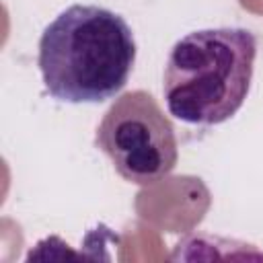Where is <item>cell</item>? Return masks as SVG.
<instances>
[{"mask_svg":"<svg viewBox=\"0 0 263 263\" xmlns=\"http://www.w3.org/2000/svg\"><path fill=\"white\" fill-rule=\"evenodd\" d=\"M136 39L127 21L97 4H72L39 37L37 66L45 90L64 103H103L127 84Z\"/></svg>","mask_w":263,"mask_h":263,"instance_id":"obj_1","label":"cell"},{"mask_svg":"<svg viewBox=\"0 0 263 263\" xmlns=\"http://www.w3.org/2000/svg\"><path fill=\"white\" fill-rule=\"evenodd\" d=\"M257 37L242 27H214L183 35L162 72L168 113L189 125H218L242 107L253 80Z\"/></svg>","mask_w":263,"mask_h":263,"instance_id":"obj_2","label":"cell"},{"mask_svg":"<svg viewBox=\"0 0 263 263\" xmlns=\"http://www.w3.org/2000/svg\"><path fill=\"white\" fill-rule=\"evenodd\" d=\"M95 146L111 158L121 179L142 187L162 181L179 158L171 119L142 88L113 101L97 125Z\"/></svg>","mask_w":263,"mask_h":263,"instance_id":"obj_3","label":"cell"}]
</instances>
